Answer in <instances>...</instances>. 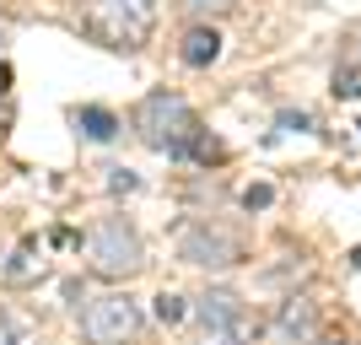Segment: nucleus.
Listing matches in <instances>:
<instances>
[{
    "label": "nucleus",
    "mask_w": 361,
    "mask_h": 345,
    "mask_svg": "<svg viewBox=\"0 0 361 345\" xmlns=\"http://www.w3.org/2000/svg\"><path fill=\"white\" fill-rule=\"evenodd\" d=\"M130 130L146 140L151 151H167V157H189L200 140V114L189 108V97L178 92H146L130 114Z\"/></svg>",
    "instance_id": "nucleus-1"
},
{
    "label": "nucleus",
    "mask_w": 361,
    "mask_h": 345,
    "mask_svg": "<svg viewBox=\"0 0 361 345\" xmlns=\"http://www.w3.org/2000/svg\"><path fill=\"white\" fill-rule=\"evenodd\" d=\"M216 54H221V32L216 28H189V38H183V49H178V60L189 65V71H205V65H216Z\"/></svg>",
    "instance_id": "nucleus-8"
},
{
    "label": "nucleus",
    "mask_w": 361,
    "mask_h": 345,
    "mask_svg": "<svg viewBox=\"0 0 361 345\" xmlns=\"http://www.w3.org/2000/svg\"><path fill=\"white\" fill-rule=\"evenodd\" d=\"M178 11L195 16V22H205V16H221L226 11V0H178Z\"/></svg>",
    "instance_id": "nucleus-12"
},
{
    "label": "nucleus",
    "mask_w": 361,
    "mask_h": 345,
    "mask_svg": "<svg viewBox=\"0 0 361 345\" xmlns=\"http://www.w3.org/2000/svg\"><path fill=\"white\" fill-rule=\"evenodd\" d=\"M108 189H114V195H130V189H135V173H130V167H114Z\"/></svg>",
    "instance_id": "nucleus-15"
},
{
    "label": "nucleus",
    "mask_w": 361,
    "mask_h": 345,
    "mask_svg": "<svg viewBox=\"0 0 361 345\" xmlns=\"http://www.w3.org/2000/svg\"><path fill=\"white\" fill-rule=\"evenodd\" d=\"M356 130H361V124H356Z\"/></svg>",
    "instance_id": "nucleus-22"
},
{
    "label": "nucleus",
    "mask_w": 361,
    "mask_h": 345,
    "mask_svg": "<svg viewBox=\"0 0 361 345\" xmlns=\"http://www.w3.org/2000/svg\"><path fill=\"white\" fill-rule=\"evenodd\" d=\"M81 28L92 44L114 49V54H135V49H146L151 28H157V6L151 0H87Z\"/></svg>",
    "instance_id": "nucleus-2"
},
{
    "label": "nucleus",
    "mask_w": 361,
    "mask_h": 345,
    "mask_svg": "<svg viewBox=\"0 0 361 345\" xmlns=\"http://www.w3.org/2000/svg\"><path fill=\"white\" fill-rule=\"evenodd\" d=\"M75 6H87V0H75Z\"/></svg>",
    "instance_id": "nucleus-20"
},
{
    "label": "nucleus",
    "mask_w": 361,
    "mask_h": 345,
    "mask_svg": "<svg viewBox=\"0 0 361 345\" xmlns=\"http://www.w3.org/2000/svg\"><path fill=\"white\" fill-rule=\"evenodd\" d=\"M6 87H11V65L0 60V92H6Z\"/></svg>",
    "instance_id": "nucleus-18"
},
{
    "label": "nucleus",
    "mask_w": 361,
    "mask_h": 345,
    "mask_svg": "<svg viewBox=\"0 0 361 345\" xmlns=\"http://www.w3.org/2000/svg\"><path fill=\"white\" fill-rule=\"evenodd\" d=\"M38 275H44V259H32V248L0 259V281H11V286H27V281H38Z\"/></svg>",
    "instance_id": "nucleus-10"
},
{
    "label": "nucleus",
    "mask_w": 361,
    "mask_h": 345,
    "mask_svg": "<svg viewBox=\"0 0 361 345\" xmlns=\"http://www.w3.org/2000/svg\"><path fill=\"white\" fill-rule=\"evenodd\" d=\"M270 200H275L270 183H248V189H243V205H248V210H264Z\"/></svg>",
    "instance_id": "nucleus-14"
},
{
    "label": "nucleus",
    "mask_w": 361,
    "mask_h": 345,
    "mask_svg": "<svg viewBox=\"0 0 361 345\" xmlns=\"http://www.w3.org/2000/svg\"><path fill=\"white\" fill-rule=\"evenodd\" d=\"M71 119H75V130H81V135H87V140H114V135H119V119H114L108 108H97V103L75 108Z\"/></svg>",
    "instance_id": "nucleus-9"
},
{
    "label": "nucleus",
    "mask_w": 361,
    "mask_h": 345,
    "mask_svg": "<svg viewBox=\"0 0 361 345\" xmlns=\"http://www.w3.org/2000/svg\"><path fill=\"white\" fill-rule=\"evenodd\" d=\"M87 270L103 275V281H130V275L146 270V243L124 216H103L87 232Z\"/></svg>",
    "instance_id": "nucleus-3"
},
{
    "label": "nucleus",
    "mask_w": 361,
    "mask_h": 345,
    "mask_svg": "<svg viewBox=\"0 0 361 345\" xmlns=\"http://www.w3.org/2000/svg\"><path fill=\"white\" fill-rule=\"evenodd\" d=\"M183 313H189V302H183V297H173V291L157 297V318H162V324H178Z\"/></svg>",
    "instance_id": "nucleus-13"
},
{
    "label": "nucleus",
    "mask_w": 361,
    "mask_h": 345,
    "mask_svg": "<svg viewBox=\"0 0 361 345\" xmlns=\"http://www.w3.org/2000/svg\"><path fill=\"white\" fill-rule=\"evenodd\" d=\"M318 340V302L291 291L281 308H275L270 329H264V345H313Z\"/></svg>",
    "instance_id": "nucleus-6"
},
{
    "label": "nucleus",
    "mask_w": 361,
    "mask_h": 345,
    "mask_svg": "<svg viewBox=\"0 0 361 345\" xmlns=\"http://www.w3.org/2000/svg\"><path fill=\"white\" fill-rule=\"evenodd\" d=\"M140 302L130 297V291H108V297H92L87 308H81V329H87L92 345H124L140 334Z\"/></svg>",
    "instance_id": "nucleus-5"
},
{
    "label": "nucleus",
    "mask_w": 361,
    "mask_h": 345,
    "mask_svg": "<svg viewBox=\"0 0 361 345\" xmlns=\"http://www.w3.org/2000/svg\"><path fill=\"white\" fill-rule=\"evenodd\" d=\"M178 254L189 259V265H200V270H232L243 259V243L232 238V232H216V226H189L178 243Z\"/></svg>",
    "instance_id": "nucleus-7"
},
{
    "label": "nucleus",
    "mask_w": 361,
    "mask_h": 345,
    "mask_svg": "<svg viewBox=\"0 0 361 345\" xmlns=\"http://www.w3.org/2000/svg\"><path fill=\"white\" fill-rule=\"evenodd\" d=\"M195 318H200V345H259V329L238 291H205L195 302Z\"/></svg>",
    "instance_id": "nucleus-4"
},
{
    "label": "nucleus",
    "mask_w": 361,
    "mask_h": 345,
    "mask_svg": "<svg viewBox=\"0 0 361 345\" xmlns=\"http://www.w3.org/2000/svg\"><path fill=\"white\" fill-rule=\"evenodd\" d=\"M334 97H361V65H340L334 71Z\"/></svg>",
    "instance_id": "nucleus-11"
},
{
    "label": "nucleus",
    "mask_w": 361,
    "mask_h": 345,
    "mask_svg": "<svg viewBox=\"0 0 361 345\" xmlns=\"http://www.w3.org/2000/svg\"><path fill=\"white\" fill-rule=\"evenodd\" d=\"M307 124H313V119H307V114H291V108H286V114H281V130H307Z\"/></svg>",
    "instance_id": "nucleus-16"
},
{
    "label": "nucleus",
    "mask_w": 361,
    "mask_h": 345,
    "mask_svg": "<svg viewBox=\"0 0 361 345\" xmlns=\"http://www.w3.org/2000/svg\"><path fill=\"white\" fill-rule=\"evenodd\" d=\"M350 265H356V270H361V248H356V254H350Z\"/></svg>",
    "instance_id": "nucleus-19"
},
{
    "label": "nucleus",
    "mask_w": 361,
    "mask_h": 345,
    "mask_svg": "<svg viewBox=\"0 0 361 345\" xmlns=\"http://www.w3.org/2000/svg\"><path fill=\"white\" fill-rule=\"evenodd\" d=\"M334 345H345V340H334Z\"/></svg>",
    "instance_id": "nucleus-21"
},
{
    "label": "nucleus",
    "mask_w": 361,
    "mask_h": 345,
    "mask_svg": "<svg viewBox=\"0 0 361 345\" xmlns=\"http://www.w3.org/2000/svg\"><path fill=\"white\" fill-rule=\"evenodd\" d=\"M0 345H16V334H11V318L0 313Z\"/></svg>",
    "instance_id": "nucleus-17"
}]
</instances>
